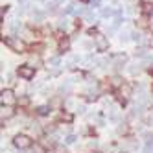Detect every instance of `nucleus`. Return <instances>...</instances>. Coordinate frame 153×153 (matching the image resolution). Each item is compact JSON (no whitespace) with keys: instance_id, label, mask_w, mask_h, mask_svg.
I'll use <instances>...</instances> for the list:
<instances>
[{"instance_id":"0eeeda50","label":"nucleus","mask_w":153,"mask_h":153,"mask_svg":"<svg viewBox=\"0 0 153 153\" xmlns=\"http://www.w3.org/2000/svg\"><path fill=\"white\" fill-rule=\"evenodd\" d=\"M126 61H127V56H124V53H116V56L113 57V63H114V67H116V68L124 67Z\"/></svg>"},{"instance_id":"6e6552de","label":"nucleus","mask_w":153,"mask_h":153,"mask_svg":"<svg viewBox=\"0 0 153 153\" xmlns=\"http://www.w3.org/2000/svg\"><path fill=\"white\" fill-rule=\"evenodd\" d=\"M15 114V109H13V105H2V120H6V118H11Z\"/></svg>"},{"instance_id":"39448f33","label":"nucleus","mask_w":153,"mask_h":153,"mask_svg":"<svg viewBox=\"0 0 153 153\" xmlns=\"http://www.w3.org/2000/svg\"><path fill=\"white\" fill-rule=\"evenodd\" d=\"M96 48H98V52H105L109 48V41H107L105 35L96 33Z\"/></svg>"},{"instance_id":"f257e3e1","label":"nucleus","mask_w":153,"mask_h":153,"mask_svg":"<svg viewBox=\"0 0 153 153\" xmlns=\"http://www.w3.org/2000/svg\"><path fill=\"white\" fill-rule=\"evenodd\" d=\"M13 144H15V148H19V149H28V148H31L33 140H31L28 135H15V137H13Z\"/></svg>"},{"instance_id":"dca6fc26","label":"nucleus","mask_w":153,"mask_h":153,"mask_svg":"<svg viewBox=\"0 0 153 153\" xmlns=\"http://www.w3.org/2000/svg\"><path fill=\"white\" fill-rule=\"evenodd\" d=\"M46 153H52V151H46Z\"/></svg>"},{"instance_id":"1a4fd4ad","label":"nucleus","mask_w":153,"mask_h":153,"mask_svg":"<svg viewBox=\"0 0 153 153\" xmlns=\"http://www.w3.org/2000/svg\"><path fill=\"white\" fill-rule=\"evenodd\" d=\"M68 46H70V41H68V39H63V41L59 42V52H61V53H63V52H67Z\"/></svg>"},{"instance_id":"ddd939ff","label":"nucleus","mask_w":153,"mask_h":153,"mask_svg":"<svg viewBox=\"0 0 153 153\" xmlns=\"http://www.w3.org/2000/svg\"><path fill=\"white\" fill-rule=\"evenodd\" d=\"M11 30H13V31L20 30V22H13V24H11Z\"/></svg>"},{"instance_id":"9b49d317","label":"nucleus","mask_w":153,"mask_h":153,"mask_svg":"<svg viewBox=\"0 0 153 153\" xmlns=\"http://www.w3.org/2000/svg\"><path fill=\"white\" fill-rule=\"evenodd\" d=\"M137 24H138L140 28H148V26H149V24H148V19H146V17H142V19H138V22H137Z\"/></svg>"},{"instance_id":"423d86ee","label":"nucleus","mask_w":153,"mask_h":153,"mask_svg":"<svg viewBox=\"0 0 153 153\" xmlns=\"http://www.w3.org/2000/svg\"><path fill=\"white\" fill-rule=\"evenodd\" d=\"M118 96H120V100H122V102H126L127 98L131 96V87L126 85V83H122V85H120V89H118Z\"/></svg>"},{"instance_id":"f03ea898","label":"nucleus","mask_w":153,"mask_h":153,"mask_svg":"<svg viewBox=\"0 0 153 153\" xmlns=\"http://www.w3.org/2000/svg\"><path fill=\"white\" fill-rule=\"evenodd\" d=\"M4 42L11 48L13 52H19V53H22V52H26V45L20 39H15V37H6L4 39Z\"/></svg>"},{"instance_id":"20e7f679","label":"nucleus","mask_w":153,"mask_h":153,"mask_svg":"<svg viewBox=\"0 0 153 153\" xmlns=\"http://www.w3.org/2000/svg\"><path fill=\"white\" fill-rule=\"evenodd\" d=\"M2 105H13L15 102H17V98H15V92L11 91V89H4L2 91Z\"/></svg>"},{"instance_id":"9d476101","label":"nucleus","mask_w":153,"mask_h":153,"mask_svg":"<svg viewBox=\"0 0 153 153\" xmlns=\"http://www.w3.org/2000/svg\"><path fill=\"white\" fill-rule=\"evenodd\" d=\"M37 113H39V114H48V113H50V107H48V105H41V107L37 109Z\"/></svg>"},{"instance_id":"7ed1b4c3","label":"nucleus","mask_w":153,"mask_h":153,"mask_svg":"<svg viewBox=\"0 0 153 153\" xmlns=\"http://www.w3.org/2000/svg\"><path fill=\"white\" fill-rule=\"evenodd\" d=\"M17 74H19L22 79H33L35 68L31 67V65H22V67H19V68H17Z\"/></svg>"},{"instance_id":"4468645a","label":"nucleus","mask_w":153,"mask_h":153,"mask_svg":"<svg viewBox=\"0 0 153 153\" xmlns=\"http://www.w3.org/2000/svg\"><path fill=\"white\" fill-rule=\"evenodd\" d=\"M20 103H22V105H28V96H24V98H20Z\"/></svg>"},{"instance_id":"f8f14e48","label":"nucleus","mask_w":153,"mask_h":153,"mask_svg":"<svg viewBox=\"0 0 153 153\" xmlns=\"http://www.w3.org/2000/svg\"><path fill=\"white\" fill-rule=\"evenodd\" d=\"M61 118L65 120V122H72V114L70 113H61Z\"/></svg>"},{"instance_id":"2eb2a0df","label":"nucleus","mask_w":153,"mask_h":153,"mask_svg":"<svg viewBox=\"0 0 153 153\" xmlns=\"http://www.w3.org/2000/svg\"><path fill=\"white\" fill-rule=\"evenodd\" d=\"M81 2H89V0H81Z\"/></svg>"}]
</instances>
